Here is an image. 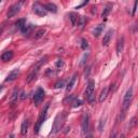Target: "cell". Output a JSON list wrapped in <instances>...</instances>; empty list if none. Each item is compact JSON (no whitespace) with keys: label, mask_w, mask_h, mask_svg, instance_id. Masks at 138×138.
<instances>
[{"label":"cell","mask_w":138,"mask_h":138,"mask_svg":"<svg viewBox=\"0 0 138 138\" xmlns=\"http://www.w3.org/2000/svg\"><path fill=\"white\" fill-rule=\"evenodd\" d=\"M32 11H33V13L36 14V15L40 16V17L45 16L47 13H48V11L45 10V8H44L42 4L39 3V2H36V3L32 4Z\"/></svg>","instance_id":"277c9868"},{"label":"cell","mask_w":138,"mask_h":138,"mask_svg":"<svg viewBox=\"0 0 138 138\" xmlns=\"http://www.w3.org/2000/svg\"><path fill=\"white\" fill-rule=\"evenodd\" d=\"M66 119H67V112L66 111H62V112L58 113L55 118V120H54L51 134H57V133L63 129L64 123H65Z\"/></svg>","instance_id":"6da1fadb"},{"label":"cell","mask_w":138,"mask_h":138,"mask_svg":"<svg viewBox=\"0 0 138 138\" xmlns=\"http://www.w3.org/2000/svg\"><path fill=\"white\" fill-rule=\"evenodd\" d=\"M32 28H33V26H32V25H26V23H25V24H24V25H23L21 28H19V30L22 31V33H23V34H25V36H28V34L31 32Z\"/></svg>","instance_id":"7c38bea8"},{"label":"cell","mask_w":138,"mask_h":138,"mask_svg":"<svg viewBox=\"0 0 138 138\" xmlns=\"http://www.w3.org/2000/svg\"><path fill=\"white\" fill-rule=\"evenodd\" d=\"M12 57H13V52L12 51H6L2 55H1V61L3 62H8L10 60H12Z\"/></svg>","instance_id":"e0dca14e"},{"label":"cell","mask_w":138,"mask_h":138,"mask_svg":"<svg viewBox=\"0 0 138 138\" xmlns=\"http://www.w3.org/2000/svg\"><path fill=\"white\" fill-rule=\"evenodd\" d=\"M86 69H87V70H85V72H84V77H85V79L88 78V75H90V72H91V67H87Z\"/></svg>","instance_id":"f546056e"},{"label":"cell","mask_w":138,"mask_h":138,"mask_svg":"<svg viewBox=\"0 0 138 138\" xmlns=\"http://www.w3.org/2000/svg\"><path fill=\"white\" fill-rule=\"evenodd\" d=\"M63 85H64V81H61V82H58V83H56V84H55V87L56 88H62L63 87Z\"/></svg>","instance_id":"4dcf8cb0"},{"label":"cell","mask_w":138,"mask_h":138,"mask_svg":"<svg viewBox=\"0 0 138 138\" xmlns=\"http://www.w3.org/2000/svg\"><path fill=\"white\" fill-rule=\"evenodd\" d=\"M111 8H112V4H111V3H108L107 6H106L105 10H103V12H102V14H101V17H102L103 19H106V18H107L108 14H109V12L111 11Z\"/></svg>","instance_id":"ffe728a7"},{"label":"cell","mask_w":138,"mask_h":138,"mask_svg":"<svg viewBox=\"0 0 138 138\" xmlns=\"http://www.w3.org/2000/svg\"><path fill=\"white\" fill-rule=\"evenodd\" d=\"M2 88H3V86H0V91H2Z\"/></svg>","instance_id":"e575fe53"},{"label":"cell","mask_w":138,"mask_h":138,"mask_svg":"<svg viewBox=\"0 0 138 138\" xmlns=\"http://www.w3.org/2000/svg\"><path fill=\"white\" fill-rule=\"evenodd\" d=\"M103 126H105V118H101L99 121V125H98V132H102Z\"/></svg>","instance_id":"cb8c5ba5"},{"label":"cell","mask_w":138,"mask_h":138,"mask_svg":"<svg viewBox=\"0 0 138 138\" xmlns=\"http://www.w3.org/2000/svg\"><path fill=\"white\" fill-rule=\"evenodd\" d=\"M44 33H45V29H44V28L39 29V30L36 31V33H34V39H39V38L43 37V36H44Z\"/></svg>","instance_id":"44dd1931"},{"label":"cell","mask_w":138,"mask_h":138,"mask_svg":"<svg viewBox=\"0 0 138 138\" xmlns=\"http://www.w3.org/2000/svg\"><path fill=\"white\" fill-rule=\"evenodd\" d=\"M72 103H73L72 106L76 108V107H79V106H81V105H82V100H80V99H76V100H73Z\"/></svg>","instance_id":"4316f807"},{"label":"cell","mask_w":138,"mask_h":138,"mask_svg":"<svg viewBox=\"0 0 138 138\" xmlns=\"http://www.w3.org/2000/svg\"><path fill=\"white\" fill-rule=\"evenodd\" d=\"M112 34H113V30H112V29H110V30H108L106 32V34L103 36V39H102V45L107 47L108 44L110 43L111 38H112Z\"/></svg>","instance_id":"30bf717a"},{"label":"cell","mask_w":138,"mask_h":138,"mask_svg":"<svg viewBox=\"0 0 138 138\" xmlns=\"http://www.w3.org/2000/svg\"><path fill=\"white\" fill-rule=\"evenodd\" d=\"M44 95H45V93H44L43 88L39 87L38 90L34 92V95H33V102L36 103V105H39L44 98Z\"/></svg>","instance_id":"52a82bcc"},{"label":"cell","mask_w":138,"mask_h":138,"mask_svg":"<svg viewBox=\"0 0 138 138\" xmlns=\"http://www.w3.org/2000/svg\"><path fill=\"white\" fill-rule=\"evenodd\" d=\"M21 95H22V96H21V99H25V97H26V96H25V93L22 92V93H21Z\"/></svg>","instance_id":"d6a6232c"},{"label":"cell","mask_w":138,"mask_h":138,"mask_svg":"<svg viewBox=\"0 0 138 138\" xmlns=\"http://www.w3.org/2000/svg\"><path fill=\"white\" fill-rule=\"evenodd\" d=\"M48 109H49V105H47L45 107H44V109L42 110V112L40 113V116H39L38 118V121L36 123V126H34V134H38L39 131H40L41 129V125L44 123V121H45L47 119V114H48Z\"/></svg>","instance_id":"3957f363"},{"label":"cell","mask_w":138,"mask_h":138,"mask_svg":"<svg viewBox=\"0 0 138 138\" xmlns=\"http://www.w3.org/2000/svg\"><path fill=\"white\" fill-rule=\"evenodd\" d=\"M85 23H86V18L85 17H83V16H80L79 17V21H78V24H77V26H79V27H83L85 25Z\"/></svg>","instance_id":"603a6c76"},{"label":"cell","mask_w":138,"mask_h":138,"mask_svg":"<svg viewBox=\"0 0 138 138\" xmlns=\"http://www.w3.org/2000/svg\"><path fill=\"white\" fill-rule=\"evenodd\" d=\"M81 48L83 49V50H86V49L88 48V43H87V41L85 40V39H82L81 40Z\"/></svg>","instance_id":"484cf974"},{"label":"cell","mask_w":138,"mask_h":138,"mask_svg":"<svg viewBox=\"0 0 138 138\" xmlns=\"http://www.w3.org/2000/svg\"><path fill=\"white\" fill-rule=\"evenodd\" d=\"M1 1H2V0H0V3H1Z\"/></svg>","instance_id":"d590c367"},{"label":"cell","mask_w":138,"mask_h":138,"mask_svg":"<svg viewBox=\"0 0 138 138\" xmlns=\"http://www.w3.org/2000/svg\"><path fill=\"white\" fill-rule=\"evenodd\" d=\"M3 28H4V26H1V27H0V34L2 33V30H3Z\"/></svg>","instance_id":"836d02e7"},{"label":"cell","mask_w":138,"mask_h":138,"mask_svg":"<svg viewBox=\"0 0 138 138\" xmlns=\"http://www.w3.org/2000/svg\"><path fill=\"white\" fill-rule=\"evenodd\" d=\"M19 11H21V2H18V3H14L13 6H11V8L9 9L7 16H8L9 18H12L13 16H15Z\"/></svg>","instance_id":"ba28073f"},{"label":"cell","mask_w":138,"mask_h":138,"mask_svg":"<svg viewBox=\"0 0 138 138\" xmlns=\"http://www.w3.org/2000/svg\"><path fill=\"white\" fill-rule=\"evenodd\" d=\"M18 75H19V70H18V69L17 68L16 69H13V70L8 75V77L6 79V82H11L13 80H15Z\"/></svg>","instance_id":"8fae6325"},{"label":"cell","mask_w":138,"mask_h":138,"mask_svg":"<svg viewBox=\"0 0 138 138\" xmlns=\"http://www.w3.org/2000/svg\"><path fill=\"white\" fill-rule=\"evenodd\" d=\"M28 126H29V121L28 120H24V122L22 123V126H21V134H22V136H25L27 134Z\"/></svg>","instance_id":"9a60e30c"},{"label":"cell","mask_w":138,"mask_h":138,"mask_svg":"<svg viewBox=\"0 0 138 138\" xmlns=\"http://www.w3.org/2000/svg\"><path fill=\"white\" fill-rule=\"evenodd\" d=\"M56 66H57V68H62L64 66V62L62 60H58L57 63H56Z\"/></svg>","instance_id":"f1b7e54d"},{"label":"cell","mask_w":138,"mask_h":138,"mask_svg":"<svg viewBox=\"0 0 138 138\" xmlns=\"http://www.w3.org/2000/svg\"><path fill=\"white\" fill-rule=\"evenodd\" d=\"M17 97H18V92H17V91H14V93H13L12 96H11V100H12V101H14Z\"/></svg>","instance_id":"83f0119b"},{"label":"cell","mask_w":138,"mask_h":138,"mask_svg":"<svg viewBox=\"0 0 138 138\" xmlns=\"http://www.w3.org/2000/svg\"><path fill=\"white\" fill-rule=\"evenodd\" d=\"M25 23H26V21H25V19H24V18H22V19H18V21L15 23V25H16V27L19 29V28H21V27H22V26H23Z\"/></svg>","instance_id":"d4e9b609"},{"label":"cell","mask_w":138,"mask_h":138,"mask_svg":"<svg viewBox=\"0 0 138 138\" xmlns=\"http://www.w3.org/2000/svg\"><path fill=\"white\" fill-rule=\"evenodd\" d=\"M136 9H137V1H135V3H134V9H133V15H135Z\"/></svg>","instance_id":"1f68e13d"},{"label":"cell","mask_w":138,"mask_h":138,"mask_svg":"<svg viewBox=\"0 0 138 138\" xmlns=\"http://www.w3.org/2000/svg\"><path fill=\"white\" fill-rule=\"evenodd\" d=\"M132 98H133V88L130 87L127 92L125 93L124 95V99H123V110L126 111L127 108L130 107L131 105V101H132Z\"/></svg>","instance_id":"5b68a950"},{"label":"cell","mask_w":138,"mask_h":138,"mask_svg":"<svg viewBox=\"0 0 138 138\" xmlns=\"http://www.w3.org/2000/svg\"><path fill=\"white\" fill-rule=\"evenodd\" d=\"M45 63H47V56H44L43 58H41V60L36 64V65H34V67L32 68V70H31L30 72H29V75H28V76H27V78H26V83H27V84H29V83H31V82L34 80V79L37 78L39 71H40L41 66H42V65H44Z\"/></svg>","instance_id":"7a4b0ae2"},{"label":"cell","mask_w":138,"mask_h":138,"mask_svg":"<svg viewBox=\"0 0 138 138\" xmlns=\"http://www.w3.org/2000/svg\"><path fill=\"white\" fill-rule=\"evenodd\" d=\"M102 29H103V25H102V24H101V25H98V26L95 28L94 32H93V33H94V36H95V37H98V36H99V34L101 33Z\"/></svg>","instance_id":"7402d4cb"},{"label":"cell","mask_w":138,"mask_h":138,"mask_svg":"<svg viewBox=\"0 0 138 138\" xmlns=\"http://www.w3.org/2000/svg\"><path fill=\"white\" fill-rule=\"evenodd\" d=\"M94 86H95V83L93 80H90L88 81V84L86 86V90H85V97H86V99L87 98H90L93 94H94Z\"/></svg>","instance_id":"9c48e42d"},{"label":"cell","mask_w":138,"mask_h":138,"mask_svg":"<svg viewBox=\"0 0 138 138\" xmlns=\"http://www.w3.org/2000/svg\"><path fill=\"white\" fill-rule=\"evenodd\" d=\"M108 93H109V88H108V87H105V88H103V90L101 91L100 95H99V102H103V100H105L106 98H107Z\"/></svg>","instance_id":"ac0fdd59"},{"label":"cell","mask_w":138,"mask_h":138,"mask_svg":"<svg viewBox=\"0 0 138 138\" xmlns=\"http://www.w3.org/2000/svg\"><path fill=\"white\" fill-rule=\"evenodd\" d=\"M76 80H77V75H73L72 78L69 80L68 84H67V87H66V91L67 92H70L72 88H73V85H75V83H76Z\"/></svg>","instance_id":"2e32d148"},{"label":"cell","mask_w":138,"mask_h":138,"mask_svg":"<svg viewBox=\"0 0 138 138\" xmlns=\"http://www.w3.org/2000/svg\"><path fill=\"white\" fill-rule=\"evenodd\" d=\"M44 8H45L47 11H50L52 13H56L57 12V7L54 3H48V4L44 6Z\"/></svg>","instance_id":"d6986e66"},{"label":"cell","mask_w":138,"mask_h":138,"mask_svg":"<svg viewBox=\"0 0 138 138\" xmlns=\"http://www.w3.org/2000/svg\"><path fill=\"white\" fill-rule=\"evenodd\" d=\"M123 48H124V37H121L117 42V53L118 54L122 53Z\"/></svg>","instance_id":"5bb4252c"},{"label":"cell","mask_w":138,"mask_h":138,"mask_svg":"<svg viewBox=\"0 0 138 138\" xmlns=\"http://www.w3.org/2000/svg\"><path fill=\"white\" fill-rule=\"evenodd\" d=\"M69 19H70V22H71V24L73 26H77V24H78V21H79V16L77 13H75V12H71V13H69Z\"/></svg>","instance_id":"4fadbf2b"},{"label":"cell","mask_w":138,"mask_h":138,"mask_svg":"<svg viewBox=\"0 0 138 138\" xmlns=\"http://www.w3.org/2000/svg\"><path fill=\"white\" fill-rule=\"evenodd\" d=\"M88 123H90V117H88V113L85 112L84 114L82 116V122H81L82 133L84 135H86L87 132H88Z\"/></svg>","instance_id":"8992f818"}]
</instances>
